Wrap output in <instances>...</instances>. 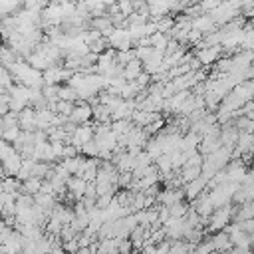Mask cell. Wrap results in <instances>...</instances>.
Wrapping results in <instances>:
<instances>
[{"mask_svg":"<svg viewBox=\"0 0 254 254\" xmlns=\"http://www.w3.org/2000/svg\"><path fill=\"white\" fill-rule=\"evenodd\" d=\"M87 115H89V109H87V107H81V109L77 107V109H73V115H71V117H73L75 121H81V119H85Z\"/></svg>","mask_w":254,"mask_h":254,"instance_id":"6da1fadb","label":"cell"}]
</instances>
